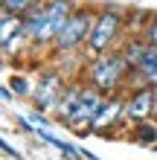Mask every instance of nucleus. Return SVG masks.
Masks as SVG:
<instances>
[{
  "label": "nucleus",
  "instance_id": "nucleus-1",
  "mask_svg": "<svg viewBox=\"0 0 157 160\" xmlns=\"http://www.w3.org/2000/svg\"><path fill=\"white\" fill-rule=\"evenodd\" d=\"M102 99L105 93H99L90 82H70L58 102V111L52 117L76 134H85V131L90 134V125H93V117L102 105Z\"/></svg>",
  "mask_w": 157,
  "mask_h": 160
},
{
  "label": "nucleus",
  "instance_id": "nucleus-2",
  "mask_svg": "<svg viewBox=\"0 0 157 160\" xmlns=\"http://www.w3.org/2000/svg\"><path fill=\"white\" fill-rule=\"evenodd\" d=\"M73 9V0H41L32 12H26L23 23L29 32V47H52Z\"/></svg>",
  "mask_w": 157,
  "mask_h": 160
},
{
  "label": "nucleus",
  "instance_id": "nucleus-3",
  "mask_svg": "<svg viewBox=\"0 0 157 160\" xmlns=\"http://www.w3.org/2000/svg\"><path fill=\"white\" fill-rule=\"evenodd\" d=\"M128 79H131V67H128V61L122 58L119 47L93 55L90 64H87V82L93 84L99 93H105V96L119 93L128 84Z\"/></svg>",
  "mask_w": 157,
  "mask_h": 160
},
{
  "label": "nucleus",
  "instance_id": "nucleus-4",
  "mask_svg": "<svg viewBox=\"0 0 157 160\" xmlns=\"http://www.w3.org/2000/svg\"><path fill=\"white\" fill-rule=\"evenodd\" d=\"M122 26H125V15L114 6H105L99 9L96 18H93V29H90V38L85 44V55L93 58L99 52H108V50H116L119 44V35H122Z\"/></svg>",
  "mask_w": 157,
  "mask_h": 160
},
{
  "label": "nucleus",
  "instance_id": "nucleus-5",
  "mask_svg": "<svg viewBox=\"0 0 157 160\" xmlns=\"http://www.w3.org/2000/svg\"><path fill=\"white\" fill-rule=\"evenodd\" d=\"M93 18L96 12L87 6L73 9V15L67 18L64 29L58 32V38L52 41V50L58 55H70V52H85V44L90 38V29H93Z\"/></svg>",
  "mask_w": 157,
  "mask_h": 160
},
{
  "label": "nucleus",
  "instance_id": "nucleus-6",
  "mask_svg": "<svg viewBox=\"0 0 157 160\" xmlns=\"http://www.w3.org/2000/svg\"><path fill=\"white\" fill-rule=\"evenodd\" d=\"M67 79H64V73L61 70H55V67H47V70H41L38 73V79H35V90H32V102H35V108L44 111V114H55L58 111V102L64 96V90H67Z\"/></svg>",
  "mask_w": 157,
  "mask_h": 160
},
{
  "label": "nucleus",
  "instance_id": "nucleus-7",
  "mask_svg": "<svg viewBox=\"0 0 157 160\" xmlns=\"http://www.w3.org/2000/svg\"><path fill=\"white\" fill-rule=\"evenodd\" d=\"M23 44H29V32H26L23 15L0 9V47H3V55L6 58L17 55V50H21Z\"/></svg>",
  "mask_w": 157,
  "mask_h": 160
},
{
  "label": "nucleus",
  "instance_id": "nucleus-8",
  "mask_svg": "<svg viewBox=\"0 0 157 160\" xmlns=\"http://www.w3.org/2000/svg\"><path fill=\"white\" fill-rule=\"evenodd\" d=\"M157 117V96H154V84H143L134 88L125 96V122H143Z\"/></svg>",
  "mask_w": 157,
  "mask_h": 160
},
{
  "label": "nucleus",
  "instance_id": "nucleus-9",
  "mask_svg": "<svg viewBox=\"0 0 157 160\" xmlns=\"http://www.w3.org/2000/svg\"><path fill=\"white\" fill-rule=\"evenodd\" d=\"M119 122H125V96L119 93H110V96L102 99L96 117H93V125H90V134H105V131L116 128Z\"/></svg>",
  "mask_w": 157,
  "mask_h": 160
},
{
  "label": "nucleus",
  "instance_id": "nucleus-10",
  "mask_svg": "<svg viewBox=\"0 0 157 160\" xmlns=\"http://www.w3.org/2000/svg\"><path fill=\"white\" fill-rule=\"evenodd\" d=\"M128 84H134V88H143V84H157V47H154V44L145 47L140 64L131 70Z\"/></svg>",
  "mask_w": 157,
  "mask_h": 160
},
{
  "label": "nucleus",
  "instance_id": "nucleus-11",
  "mask_svg": "<svg viewBox=\"0 0 157 160\" xmlns=\"http://www.w3.org/2000/svg\"><path fill=\"white\" fill-rule=\"evenodd\" d=\"M131 140L140 143V146H157V117L134 122V125H131Z\"/></svg>",
  "mask_w": 157,
  "mask_h": 160
},
{
  "label": "nucleus",
  "instance_id": "nucleus-12",
  "mask_svg": "<svg viewBox=\"0 0 157 160\" xmlns=\"http://www.w3.org/2000/svg\"><path fill=\"white\" fill-rule=\"evenodd\" d=\"M145 47H149V41H145L143 35H137V38H128V41L119 44V52H122V58L128 61V67H131V70L140 64L143 52H145Z\"/></svg>",
  "mask_w": 157,
  "mask_h": 160
},
{
  "label": "nucleus",
  "instance_id": "nucleus-13",
  "mask_svg": "<svg viewBox=\"0 0 157 160\" xmlns=\"http://www.w3.org/2000/svg\"><path fill=\"white\" fill-rule=\"evenodd\" d=\"M38 3H41V0H3L0 6H3L6 12H15V15H26V12H32V9L38 6Z\"/></svg>",
  "mask_w": 157,
  "mask_h": 160
},
{
  "label": "nucleus",
  "instance_id": "nucleus-14",
  "mask_svg": "<svg viewBox=\"0 0 157 160\" xmlns=\"http://www.w3.org/2000/svg\"><path fill=\"white\" fill-rule=\"evenodd\" d=\"M9 88L15 90V96H32L35 82H29L26 76H12V79H9Z\"/></svg>",
  "mask_w": 157,
  "mask_h": 160
},
{
  "label": "nucleus",
  "instance_id": "nucleus-15",
  "mask_svg": "<svg viewBox=\"0 0 157 160\" xmlns=\"http://www.w3.org/2000/svg\"><path fill=\"white\" fill-rule=\"evenodd\" d=\"M143 38L157 47V15H151L149 21H145V26H143Z\"/></svg>",
  "mask_w": 157,
  "mask_h": 160
},
{
  "label": "nucleus",
  "instance_id": "nucleus-16",
  "mask_svg": "<svg viewBox=\"0 0 157 160\" xmlns=\"http://www.w3.org/2000/svg\"><path fill=\"white\" fill-rule=\"evenodd\" d=\"M0 3H3V0H0Z\"/></svg>",
  "mask_w": 157,
  "mask_h": 160
}]
</instances>
